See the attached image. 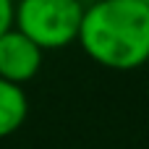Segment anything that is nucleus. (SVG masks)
I'll list each match as a JSON object with an SVG mask.
<instances>
[{"label":"nucleus","mask_w":149,"mask_h":149,"mask_svg":"<svg viewBox=\"0 0 149 149\" xmlns=\"http://www.w3.org/2000/svg\"><path fill=\"white\" fill-rule=\"evenodd\" d=\"M79 45L97 65L134 71L149 63V5L141 0H92Z\"/></svg>","instance_id":"1"},{"label":"nucleus","mask_w":149,"mask_h":149,"mask_svg":"<svg viewBox=\"0 0 149 149\" xmlns=\"http://www.w3.org/2000/svg\"><path fill=\"white\" fill-rule=\"evenodd\" d=\"M84 0H16V29L37 47L63 50L79 42Z\"/></svg>","instance_id":"2"},{"label":"nucleus","mask_w":149,"mask_h":149,"mask_svg":"<svg viewBox=\"0 0 149 149\" xmlns=\"http://www.w3.org/2000/svg\"><path fill=\"white\" fill-rule=\"evenodd\" d=\"M45 63V50L37 47L29 37H24L18 29H10L0 37V79L16 86L29 84L37 79Z\"/></svg>","instance_id":"3"},{"label":"nucleus","mask_w":149,"mask_h":149,"mask_svg":"<svg viewBox=\"0 0 149 149\" xmlns=\"http://www.w3.org/2000/svg\"><path fill=\"white\" fill-rule=\"evenodd\" d=\"M29 115V100L24 86L0 79V139L16 134Z\"/></svg>","instance_id":"4"},{"label":"nucleus","mask_w":149,"mask_h":149,"mask_svg":"<svg viewBox=\"0 0 149 149\" xmlns=\"http://www.w3.org/2000/svg\"><path fill=\"white\" fill-rule=\"evenodd\" d=\"M16 29V0H0V37Z\"/></svg>","instance_id":"5"},{"label":"nucleus","mask_w":149,"mask_h":149,"mask_svg":"<svg viewBox=\"0 0 149 149\" xmlns=\"http://www.w3.org/2000/svg\"><path fill=\"white\" fill-rule=\"evenodd\" d=\"M141 3H144V5H149V0H141Z\"/></svg>","instance_id":"6"}]
</instances>
